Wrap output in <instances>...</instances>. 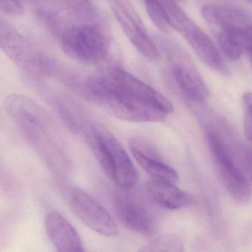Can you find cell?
Instances as JSON below:
<instances>
[{"mask_svg":"<svg viewBox=\"0 0 252 252\" xmlns=\"http://www.w3.org/2000/svg\"><path fill=\"white\" fill-rule=\"evenodd\" d=\"M108 75L122 91L133 99L167 115L173 112V105L167 98L127 71L115 67L108 70Z\"/></svg>","mask_w":252,"mask_h":252,"instance_id":"cell-11","label":"cell"},{"mask_svg":"<svg viewBox=\"0 0 252 252\" xmlns=\"http://www.w3.org/2000/svg\"><path fill=\"white\" fill-rule=\"evenodd\" d=\"M47 236L59 252H84V244L77 231L62 215L56 212L47 214L44 221Z\"/></svg>","mask_w":252,"mask_h":252,"instance_id":"cell-13","label":"cell"},{"mask_svg":"<svg viewBox=\"0 0 252 252\" xmlns=\"http://www.w3.org/2000/svg\"><path fill=\"white\" fill-rule=\"evenodd\" d=\"M246 1H248V2L252 5V0H246Z\"/></svg>","mask_w":252,"mask_h":252,"instance_id":"cell-25","label":"cell"},{"mask_svg":"<svg viewBox=\"0 0 252 252\" xmlns=\"http://www.w3.org/2000/svg\"><path fill=\"white\" fill-rule=\"evenodd\" d=\"M143 1L147 13L154 25L164 34H169L171 26L161 0H143Z\"/></svg>","mask_w":252,"mask_h":252,"instance_id":"cell-18","label":"cell"},{"mask_svg":"<svg viewBox=\"0 0 252 252\" xmlns=\"http://www.w3.org/2000/svg\"><path fill=\"white\" fill-rule=\"evenodd\" d=\"M204 20L215 28L224 29L233 27H247L252 25V21L244 12L226 6L206 4L201 10Z\"/></svg>","mask_w":252,"mask_h":252,"instance_id":"cell-16","label":"cell"},{"mask_svg":"<svg viewBox=\"0 0 252 252\" xmlns=\"http://www.w3.org/2000/svg\"><path fill=\"white\" fill-rule=\"evenodd\" d=\"M37 7L44 17L59 13L58 0H28Z\"/></svg>","mask_w":252,"mask_h":252,"instance_id":"cell-21","label":"cell"},{"mask_svg":"<svg viewBox=\"0 0 252 252\" xmlns=\"http://www.w3.org/2000/svg\"><path fill=\"white\" fill-rule=\"evenodd\" d=\"M94 153L105 173L123 189H130L137 181V173L128 154L114 136L104 131L94 132Z\"/></svg>","mask_w":252,"mask_h":252,"instance_id":"cell-5","label":"cell"},{"mask_svg":"<svg viewBox=\"0 0 252 252\" xmlns=\"http://www.w3.org/2000/svg\"><path fill=\"white\" fill-rule=\"evenodd\" d=\"M243 101L247 108L244 119V130L247 137L252 142V93H245L243 96Z\"/></svg>","mask_w":252,"mask_h":252,"instance_id":"cell-22","label":"cell"},{"mask_svg":"<svg viewBox=\"0 0 252 252\" xmlns=\"http://www.w3.org/2000/svg\"><path fill=\"white\" fill-rule=\"evenodd\" d=\"M69 203L74 214L92 230L104 236L118 235V225L110 213L88 194L75 189Z\"/></svg>","mask_w":252,"mask_h":252,"instance_id":"cell-9","label":"cell"},{"mask_svg":"<svg viewBox=\"0 0 252 252\" xmlns=\"http://www.w3.org/2000/svg\"><path fill=\"white\" fill-rule=\"evenodd\" d=\"M207 136L226 189L238 204H248L251 199V188L241 170L235 164L229 146L213 129L207 128Z\"/></svg>","mask_w":252,"mask_h":252,"instance_id":"cell-6","label":"cell"},{"mask_svg":"<svg viewBox=\"0 0 252 252\" xmlns=\"http://www.w3.org/2000/svg\"><path fill=\"white\" fill-rule=\"evenodd\" d=\"M112 7L123 31L133 47L148 60H158V48L148 37L143 22L131 4L126 0H115Z\"/></svg>","mask_w":252,"mask_h":252,"instance_id":"cell-8","label":"cell"},{"mask_svg":"<svg viewBox=\"0 0 252 252\" xmlns=\"http://www.w3.org/2000/svg\"><path fill=\"white\" fill-rule=\"evenodd\" d=\"M158 44L171 67L175 82L185 97L192 103L203 104L209 90L189 55L177 43L160 37Z\"/></svg>","mask_w":252,"mask_h":252,"instance_id":"cell-4","label":"cell"},{"mask_svg":"<svg viewBox=\"0 0 252 252\" xmlns=\"http://www.w3.org/2000/svg\"><path fill=\"white\" fill-rule=\"evenodd\" d=\"M147 189L157 204L168 210H180L190 203V197L170 182L152 179L147 183Z\"/></svg>","mask_w":252,"mask_h":252,"instance_id":"cell-15","label":"cell"},{"mask_svg":"<svg viewBox=\"0 0 252 252\" xmlns=\"http://www.w3.org/2000/svg\"><path fill=\"white\" fill-rule=\"evenodd\" d=\"M242 158L244 165L250 171L252 172V147L251 146L245 147Z\"/></svg>","mask_w":252,"mask_h":252,"instance_id":"cell-23","label":"cell"},{"mask_svg":"<svg viewBox=\"0 0 252 252\" xmlns=\"http://www.w3.org/2000/svg\"><path fill=\"white\" fill-rule=\"evenodd\" d=\"M60 39L63 52L74 60L86 65H97L109 53L110 37L100 22L74 23L59 16L51 26Z\"/></svg>","mask_w":252,"mask_h":252,"instance_id":"cell-2","label":"cell"},{"mask_svg":"<svg viewBox=\"0 0 252 252\" xmlns=\"http://www.w3.org/2000/svg\"><path fill=\"white\" fill-rule=\"evenodd\" d=\"M87 94L112 115L131 122H158L167 114L130 97L109 75L90 77L85 84Z\"/></svg>","mask_w":252,"mask_h":252,"instance_id":"cell-3","label":"cell"},{"mask_svg":"<svg viewBox=\"0 0 252 252\" xmlns=\"http://www.w3.org/2000/svg\"><path fill=\"white\" fill-rule=\"evenodd\" d=\"M175 31L183 36L205 65L223 75L229 73L227 65L213 40L189 16L185 18Z\"/></svg>","mask_w":252,"mask_h":252,"instance_id":"cell-10","label":"cell"},{"mask_svg":"<svg viewBox=\"0 0 252 252\" xmlns=\"http://www.w3.org/2000/svg\"><path fill=\"white\" fill-rule=\"evenodd\" d=\"M63 2L69 16L76 23L97 22V10L91 0H63Z\"/></svg>","mask_w":252,"mask_h":252,"instance_id":"cell-17","label":"cell"},{"mask_svg":"<svg viewBox=\"0 0 252 252\" xmlns=\"http://www.w3.org/2000/svg\"><path fill=\"white\" fill-rule=\"evenodd\" d=\"M247 51L252 53V25L247 30Z\"/></svg>","mask_w":252,"mask_h":252,"instance_id":"cell-24","label":"cell"},{"mask_svg":"<svg viewBox=\"0 0 252 252\" xmlns=\"http://www.w3.org/2000/svg\"><path fill=\"white\" fill-rule=\"evenodd\" d=\"M250 56H251V61H252V53H250Z\"/></svg>","mask_w":252,"mask_h":252,"instance_id":"cell-26","label":"cell"},{"mask_svg":"<svg viewBox=\"0 0 252 252\" xmlns=\"http://www.w3.org/2000/svg\"><path fill=\"white\" fill-rule=\"evenodd\" d=\"M183 245L179 238L172 235H164L157 238L147 246L144 251L148 252H181Z\"/></svg>","mask_w":252,"mask_h":252,"instance_id":"cell-19","label":"cell"},{"mask_svg":"<svg viewBox=\"0 0 252 252\" xmlns=\"http://www.w3.org/2000/svg\"></svg>","mask_w":252,"mask_h":252,"instance_id":"cell-27","label":"cell"},{"mask_svg":"<svg viewBox=\"0 0 252 252\" xmlns=\"http://www.w3.org/2000/svg\"><path fill=\"white\" fill-rule=\"evenodd\" d=\"M130 147L136 162L153 179L176 183L178 180L176 172L166 164L149 145L143 142L133 141Z\"/></svg>","mask_w":252,"mask_h":252,"instance_id":"cell-14","label":"cell"},{"mask_svg":"<svg viewBox=\"0 0 252 252\" xmlns=\"http://www.w3.org/2000/svg\"><path fill=\"white\" fill-rule=\"evenodd\" d=\"M115 209L121 221L133 232L146 236L154 235L157 232L154 217L138 201L121 196L117 198Z\"/></svg>","mask_w":252,"mask_h":252,"instance_id":"cell-12","label":"cell"},{"mask_svg":"<svg viewBox=\"0 0 252 252\" xmlns=\"http://www.w3.org/2000/svg\"><path fill=\"white\" fill-rule=\"evenodd\" d=\"M4 108L28 144L53 170H58L60 153L49 133L47 120L41 108L31 98L11 94Z\"/></svg>","mask_w":252,"mask_h":252,"instance_id":"cell-1","label":"cell"},{"mask_svg":"<svg viewBox=\"0 0 252 252\" xmlns=\"http://www.w3.org/2000/svg\"><path fill=\"white\" fill-rule=\"evenodd\" d=\"M0 48L19 68L35 79L41 78V53L7 21L0 19Z\"/></svg>","mask_w":252,"mask_h":252,"instance_id":"cell-7","label":"cell"},{"mask_svg":"<svg viewBox=\"0 0 252 252\" xmlns=\"http://www.w3.org/2000/svg\"><path fill=\"white\" fill-rule=\"evenodd\" d=\"M0 11L13 17H20L25 13L19 0H0Z\"/></svg>","mask_w":252,"mask_h":252,"instance_id":"cell-20","label":"cell"}]
</instances>
